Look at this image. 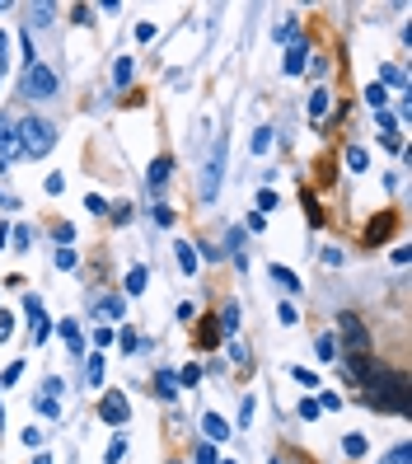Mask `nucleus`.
<instances>
[{
	"instance_id": "12",
	"label": "nucleus",
	"mask_w": 412,
	"mask_h": 464,
	"mask_svg": "<svg viewBox=\"0 0 412 464\" xmlns=\"http://www.w3.org/2000/svg\"><path fill=\"white\" fill-rule=\"evenodd\" d=\"M202 432H206V441H230V422H225L220 412H206V417H202Z\"/></svg>"
},
{
	"instance_id": "8",
	"label": "nucleus",
	"mask_w": 412,
	"mask_h": 464,
	"mask_svg": "<svg viewBox=\"0 0 412 464\" xmlns=\"http://www.w3.org/2000/svg\"><path fill=\"white\" fill-rule=\"evenodd\" d=\"M24 309H28V319H33V342H47L52 319H47V309H43V300H38V296H28Z\"/></svg>"
},
{
	"instance_id": "50",
	"label": "nucleus",
	"mask_w": 412,
	"mask_h": 464,
	"mask_svg": "<svg viewBox=\"0 0 412 464\" xmlns=\"http://www.w3.org/2000/svg\"><path fill=\"white\" fill-rule=\"evenodd\" d=\"M5 56H10V38L0 33V71H5Z\"/></svg>"
},
{
	"instance_id": "36",
	"label": "nucleus",
	"mask_w": 412,
	"mask_h": 464,
	"mask_svg": "<svg viewBox=\"0 0 412 464\" xmlns=\"http://www.w3.org/2000/svg\"><path fill=\"white\" fill-rule=\"evenodd\" d=\"M277 43H295V19H286V24H277Z\"/></svg>"
},
{
	"instance_id": "5",
	"label": "nucleus",
	"mask_w": 412,
	"mask_h": 464,
	"mask_svg": "<svg viewBox=\"0 0 412 464\" xmlns=\"http://www.w3.org/2000/svg\"><path fill=\"white\" fill-rule=\"evenodd\" d=\"M89 314L99 319V329H113L117 319H127V300L113 291V296H94V305H89Z\"/></svg>"
},
{
	"instance_id": "27",
	"label": "nucleus",
	"mask_w": 412,
	"mask_h": 464,
	"mask_svg": "<svg viewBox=\"0 0 412 464\" xmlns=\"http://www.w3.org/2000/svg\"><path fill=\"white\" fill-rule=\"evenodd\" d=\"M76 263H80V258H76V249H71V244H66V249H56V267H61V272H71Z\"/></svg>"
},
{
	"instance_id": "25",
	"label": "nucleus",
	"mask_w": 412,
	"mask_h": 464,
	"mask_svg": "<svg viewBox=\"0 0 412 464\" xmlns=\"http://www.w3.org/2000/svg\"><path fill=\"white\" fill-rule=\"evenodd\" d=\"M272 151V127H258V136H253V155H267Z\"/></svg>"
},
{
	"instance_id": "2",
	"label": "nucleus",
	"mask_w": 412,
	"mask_h": 464,
	"mask_svg": "<svg viewBox=\"0 0 412 464\" xmlns=\"http://www.w3.org/2000/svg\"><path fill=\"white\" fill-rule=\"evenodd\" d=\"M19 94H24V99H56V71H52V66H43V61L24 66Z\"/></svg>"
},
{
	"instance_id": "26",
	"label": "nucleus",
	"mask_w": 412,
	"mask_h": 464,
	"mask_svg": "<svg viewBox=\"0 0 412 464\" xmlns=\"http://www.w3.org/2000/svg\"><path fill=\"white\" fill-rule=\"evenodd\" d=\"M365 164H370V155L360 151V146H352V151H347V169H356V174H360Z\"/></svg>"
},
{
	"instance_id": "43",
	"label": "nucleus",
	"mask_w": 412,
	"mask_h": 464,
	"mask_svg": "<svg viewBox=\"0 0 412 464\" xmlns=\"http://www.w3.org/2000/svg\"><path fill=\"white\" fill-rule=\"evenodd\" d=\"M277 319H282V324H295V305L282 300V305H277Z\"/></svg>"
},
{
	"instance_id": "54",
	"label": "nucleus",
	"mask_w": 412,
	"mask_h": 464,
	"mask_svg": "<svg viewBox=\"0 0 412 464\" xmlns=\"http://www.w3.org/2000/svg\"><path fill=\"white\" fill-rule=\"evenodd\" d=\"M220 464H239V460H220Z\"/></svg>"
},
{
	"instance_id": "35",
	"label": "nucleus",
	"mask_w": 412,
	"mask_h": 464,
	"mask_svg": "<svg viewBox=\"0 0 412 464\" xmlns=\"http://www.w3.org/2000/svg\"><path fill=\"white\" fill-rule=\"evenodd\" d=\"M272 206H277V192H272V188H262V192H258V211H262V216H267V211H272Z\"/></svg>"
},
{
	"instance_id": "6",
	"label": "nucleus",
	"mask_w": 412,
	"mask_h": 464,
	"mask_svg": "<svg viewBox=\"0 0 412 464\" xmlns=\"http://www.w3.org/2000/svg\"><path fill=\"white\" fill-rule=\"evenodd\" d=\"M337 324H342V338H347V357H356V352H370V338H365V329H360L356 314H342Z\"/></svg>"
},
{
	"instance_id": "13",
	"label": "nucleus",
	"mask_w": 412,
	"mask_h": 464,
	"mask_svg": "<svg viewBox=\"0 0 412 464\" xmlns=\"http://www.w3.org/2000/svg\"><path fill=\"white\" fill-rule=\"evenodd\" d=\"M267 272H272V282H282V291H286V296H295V291L305 286L300 277H295V272H290V267H282V263H272Z\"/></svg>"
},
{
	"instance_id": "41",
	"label": "nucleus",
	"mask_w": 412,
	"mask_h": 464,
	"mask_svg": "<svg viewBox=\"0 0 412 464\" xmlns=\"http://www.w3.org/2000/svg\"><path fill=\"white\" fill-rule=\"evenodd\" d=\"M108 211L117 216V225H127V221H131V202H117V206H108Z\"/></svg>"
},
{
	"instance_id": "48",
	"label": "nucleus",
	"mask_w": 412,
	"mask_h": 464,
	"mask_svg": "<svg viewBox=\"0 0 412 464\" xmlns=\"http://www.w3.org/2000/svg\"><path fill=\"white\" fill-rule=\"evenodd\" d=\"M136 347H141V338L131 333V329H122V352H136Z\"/></svg>"
},
{
	"instance_id": "44",
	"label": "nucleus",
	"mask_w": 412,
	"mask_h": 464,
	"mask_svg": "<svg viewBox=\"0 0 412 464\" xmlns=\"http://www.w3.org/2000/svg\"><path fill=\"white\" fill-rule=\"evenodd\" d=\"M300 417H305V422L309 417H319V399H300Z\"/></svg>"
},
{
	"instance_id": "17",
	"label": "nucleus",
	"mask_w": 412,
	"mask_h": 464,
	"mask_svg": "<svg viewBox=\"0 0 412 464\" xmlns=\"http://www.w3.org/2000/svg\"><path fill=\"white\" fill-rule=\"evenodd\" d=\"M375 85H380V89H385V85H393V89H408V76H403L398 66H380V80H375Z\"/></svg>"
},
{
	"instance_id": "24",
	"label": "nucleus",
	"mask_w": 412,
	"mask_h": 464,
	"mask_svg": "<svg viewBox=\"0 0 412 464\" xmlns=\"http://www.w3.org/2000/svg\"><path fill=\"white\" fill-rule=\"evenodd\" d=\"M244 234H249L244 225H230V254L239 258V263H244Z\"/></svg>"
},
{
	"instance_id": "31",
	"label": "nucleus",
	"mask_w": 412,
	"mask_h": 464,
	"mask_svg": "<svg viewBox=\"0 0 412 464\" xmlns=\"http://www.w3.org/2000/svg\"><path fill=\"white\" fill-rule=\"evenodd\" d=\"M192 460H197V464H216V445H211V441H202V445L192 450Z\"/></svg>"
},
{
	"instance_id": "18",
	"label": "nucleus",
	"mask_w": 412,
	"mask_h": 464,
	"mask_svg": "<svg viewBox=\"0 0 412 464\" xmlns=\"http://www.w3.org/2000/svg\"><path fill=\"white\" fill-rule=\"evenodd\" d=\"M146 282H150V272H146V267L136 263V267L127 272V296H141V291H146Z\"/></svg>"
},
{
	"instance_id": "29",
	"label": "nucleus",
	"mask_w": 412,
	"mask_h": 464,
	"mask_svg": "<svg viewBox=\"0 0 412 464\" xmlns=\"http://www.w3.org/2000/svg\"><path fill=\"white\" fill-rule=\"evenodd\" d=\"M319 357H323V361H337V342H333V333L319 338Z\"/></svg>"
},
{
	"instance_id": "10",
	"label": "nucleus",
	"mask_w": 412,
	"mask_h": 464,
	"mask_svg": "<svg viewBox=\"0 0 412 464\" xmlns=\"http://www.w3.org/2000/svg\"><path fill=\"white\" fill-rule=\"evenodd\" d=\"M305 66H309V47H305V43H290V47H286L282 71H286V76H300Z\"/></svg>"
},
{
	"instance_id": "7",
	"label": "nucleus",
	"mask_w": 412,
	"mask_h": 464,
	"mask_svg": "<svg viewBox=\"0 0 412 464\" xmlns=\"http://www.w3.org/2000/svg\"><path fill=\"white\" fill-rule=\"evenodd\" d=\"M14 155H24V151H19V131H14V122L0 113V174L10 169V159H14Z\"/></svg>"
},
{
	"instance_id": "39",
	"label": "nucleus",
	"mask_w": 412,
	"mask_h": 464,
	"mask_svg": "<svg viewBox=\"0 0 412 464\" xmlns=\"http://www.w3.org/2000/svg\"><path fill=\"white\" fill-rule=\"evenodd\" d=\"M38 412H43V417H61V408H56V399H43V394H38Z\"/></svg>"
},
{
	"instance_id": "51",
	"label": "nucleus",
	"mask_w": 412,
	"mask_h": 464,
	"mask_svg": "<svg viewBox=\"0 0 412 464\" xmlns=\"http://www.w3.org/2000/svg\"><path fill=\"white\" fill-rule=\"evenodd\" d=\"M0 206H19V202H14V197H5V192H0Z\"/></svg>"
},
{
	"instance_id": "15",
	"label": "nucleus",
	"mask_w": 412,
	"mask_h": 464,
	"mask_svg": "<svg viewBox=\"0 0 412 464\" xmlns=\"http://www.w3.org/2000/svg\"><path fill=\"white\" fill-rule=\"evenodd\" d=\"M61 338H66L71 357H80V352H84V333H80V324H76V319H61Z\"/></svg>"
},
{
	"instance_id": "22",
	"label": "nucleus",
	"mask_w": 412,
	"mask_h": 464,
	"mask_svg": "<svg viewBox=\"0 0 412 464\" xmlns=\"http://www.w3.org/2000/svg\"><path fill=\"white\" fill-rule=\"evenodd\" d=\"M323 113H328V89H314V94H309V118L319 122Z\"/></svg>"
},
{
	"instance_id": "23",
	"label": "nucleus",
	"mask_w": 412,
	"mask_h": 464,
	"mask_svg": "<svg viewBox=\"0 0 412 464\" xmlns=\"http://www.w3.org/2000/svg\"><path fill=\"white\" fill-rule=\"evenodd\" d=\"M365 103H370L375 113H385V103H389V89H380V85H370V89H365Z\"/></svg>"
},
{
	"instance_id": "34",
	"label": "nucleus",
	"mask_w": 412,
	"mask_h": 464,
	"mask_svg": "<svg viewBox=\"0 0 412 464\" xmlns=\"http://www.w3.org/2000/svg\"><path fill=\"white\" fill-rule=\"evenodd\" d=\"M122 455H127V441L117 437V441H113V445H108V455H103V460H108V464H117V460H122Z\"/></svg>"
},
{
	"instance_id": "52",
	"label": "nucleus",
	"mask_w": 412,
	"mask_h": 464,
	"mask_svg": "<svg viewBox=\"0 0 412 464\" xmlns=\"http://www.w3.org/2000/svg\"><path fill=\"white\" fill-rule=\"evenodd\" d=\"M5 239H10V230H5V225H0V249H5Z\"/></svg>"
},
{
	"instance_id": "1",
	"label": "nucleus",
	"mask_w": 412,
	"mask_h": 464,
	"mask_svg": "<svg viewBox=\"0 0 412 464\" xmlns=\"http://www.w3.org/2000/svg\"><path fill=\"white\" fill-rule=\"evenodd\" d=\"M14 131H19V151L33 155V159H43V155L56 146V127H52V122H43V118H24Z\"/></svg>"
},
{
	"instance_id": "32",
	"label": "nucleus",
	"mask_w": 412,
	"mask_h": 464,
	"mask_svg": "<svg viewBox=\"0 0 412 464\" xmlns=\"http://www.w3.org/2000/svg\"><path fill=\"white\" fill-rule=\"evenodd\" d=\"M290 375H295V380H300L305 389H319V375H314V371H305V366H295Z\"/></svg>"
},
{
	"instance_id": "11",
	"label": "nucleus",
	"mask_w": 412,
	"mask_h": 464,
	"mask_svg": "<svg viewBox=\"0 0 412 464\" xmlns=\"http://www.w3.org/2000/svg\"><path fill=\"white\" fill-rule=\"evenodd\" d=\"M169 169H174V164H169V155L150 159V169H146V183H150V192H159V188L169 183Z\"/></svg>"
},
{
	"instance_id": "28",
	"label": "nucleus",
	"mask_w": 412,
	"mask_h": 464,
	"mask_svg": "<svg viewBox=\"0 0 412 464\" xmlns=\"http://www.w3.org/2000/svg\"><path fill=\"white\" fill-rule=\"evenodd\" d=\"M197 380H202V366H183V371H179V385L197 389Z\"/></svg>"
},
{
	"instance_id": "3",
	"label": "nucleus",
	"mask_w": 412,
	"mask_h": 464,
	"mask_svg": "<svg viewBox=\"0 0 412 464\" xmlns=\"http://www.w3.org/2000/svg\"><path fill=\"white\" fill-rule=\"evenodd\" d=\"M225 151H230V141L220 136L211 155H206V169H202V183H197V192H202V202H216V192H220V174H225Z\"/></svg>"
},
{
	"instance_id": "45",
	"label": "nucleus",
	"mask_w": 412,
	"mask_h": 464,
	"mask_svg": "<svg viewBox=\"0 0 412 464\" xmlns=\"http://www.w3.org/2000/svg\"><path fill=\"white\" fill-rule=\"evenodd\" d=\"M150 216L159 221V225H174V211H169V206H150Z\"/></svg>"
},
{
	"instance_id": "20",
	"label": "nucleus",
	"mask_w": 412,
	"mask_h": 464,
	"mask_svg": "<svg viewBox=\"0 0 412 464\" xmlns=\"http://www.w3.org/2000/svg\"><path fill=\"white\" fill-rule=\"evenodd\" d=\"M220 333H225V338L239 333V305H225V309H220Z\"/></svg>"
},
{
	"instance_id": "9",
	"label": "nucleus",
	"mask_w": 412,
	"mask_h": 464,
	"mask_svg": "<svg viewBox=\"0 0 412 464\" xmlns=\"http://www.w3.org/2000/svg\"><path fill=\"white\" fill-rule=\"evenodd\" d=\"M99 417L103 422H113V427H122V422L131 417V404L122 399V394H108V399L99 404Z\"/></svg>"
},
{
	"instance_id": "21",
	"label": "nucleus",
	"mask_w": 412,
	"mask_h": 464,
	"mask_svg": "<svg viewBox=\"0 0 412 464\" xmlns=\"http://www.w3.org/2000/svg\"><path fill=\"white\" fill-rule=\"evenodd\" d=\"M84 385H103V357H84Z\"/></svg>"
},
{
	"instance_id": "42",
	"label": "nucleus",
	"mask_w": 412,
	"mask_h": 464,
	"mask_svg": "<svg viewBox=\"0 0 412 464\" xmlns=\"http://www.w3.org/2000/svg\"><path fill=\"white\" fill-rule=\"evenodd\" d=\"M10 239H14V244H10V249H19V254H24V249H28V239H33V234H28V230H24V225H19V230L10 234Z\"/></svg>"
},
{
	"instance_id": "40",
	"label": "nucleus",
	"mask_w": 412,
	"mask_h": 464,
	"mask_svg": "<svg viewBox=\"0 0 412 464\" xmlns=\"http://www.w3.org/2000/svg\"><path fill=\"white\" fill-rule=\"evenodd\" d=\"M10 333H14V314H10V309H0V342H5Z\"/></svg>"
},
{
	"instance_id": "30",
	"label": "nucleus",
	"mask_w": 412,
	"mask_h": 464,
	"mask_svg": "<svg viewBox=\"0 0 412 464\" xmlns=\"http://www.w3.org/2000/svg\"><path fill=\"white\" fill-rule=\"evenodd\" d=\"M342 450H347L352 460H360V455H365V437H347L342 441Z\"/></svg>"
},
{
	"instance_id": "33",
	"label": "nucleus",
	"mask_w": 412,
	"mask_h": 464,
	"mask_svg": "<svg viewBox=\"0 0 412 464\" xmlns=\"http://www.w3.org/2000/svg\"><path fill=\"white\" fill-rule=\"evenodd\" d=\"M385 464H412V450H408V445H393Z\"/></svg>"
},
{
	"instance_id": "47",
	"label": "nucleus",
	"mask_w": 412,
	"mask_h": 464,
	"mask_svg": "<svg viewBox=\"0 0 412 464\" xmlns=\"http://www.w3.org/2000/svg\"><path fill=\"white\" fill-rule=\"evenodd\" d=\"M52 234H56V244H61V249H66V244L76 239V230H71V225H56V230H52Z\"/></svg>"
},
{
	"instance_id": "53",
	"label": "nucleus",
	"mask_w": 412,
	"mask_h": 464,
	"mask_svg": "<svg viewBox=\"0 0 412 464\" xmlns=\"http://www.w3.org/2000/svg\"><path fill=\"white\" fill-rule=\"evenodd\" d=\"M33 464H52V460H47V455H43V460H33Z\"/></svg>"
},
{
	"instance_id": "46",
	"label": "nucleus",
	"mask_w": 412,
	"mask_h": 464,
	"mask_svg": "<svg viewBox=\"0 0 412 464\" xmlns=\"http://www.w3.org/2000/svg\"><path fill=\"white\" fill-rule=\"evenodd\" d=\"M249 422H253V399H244V404H239V427H249Z\"/></svg>"
},
{
	"instance_id": "49",
	"label": "nucleus",
	"mask_w": 412,
	"mask_h": 464,
	"mask_svg": "<svg viewBox=\"0 0 412 464\" xmlns=\"http://www.w3.org/2000/svg\"><path fill=\"white\" fill-rule=\"evenodd\" d=\"M52 19V5H33V24H47Z\"/></svg>"
},
{
	"instance_id": "4",
	"label": "nucleus",
	"mask_w": 412,
	"mask_h": 464,
	"mask_svg": "<svg viewBox=\"0 0 412 464\" xmlns=\"http://www.w3.org/2000/svg\"><path fill=\"white\" fill-rule=\"evenodd\" d=\"M365 385L375 389V399L385 394V408H393V412H408V380H403V375H385V371H380V375H370Z\"/></svg>"
},
{
	"instance_id": "38",
	"label": "nucleus",
	"mask_w": 412,
	"mask_h": 464,
	"mask_svg": "<svg viewBox=\"0 0 412 464\" xmlns=\"http://www.w3.org/2000/svg\"><path fill=\"white\" fill-rule=\"evenodd\" d=\"M84 206H89V211H94V216H108V202H103L99 192H89V197H84Z\"/></svg>"
},
{
	"instance_id": "37",
	"label": "nucleus",
	"mask_w": 412,
	"mask_h": 464,
	"mask_svg": "<svg viewBox=\"0 0 412 464\" xmlns=\"http://www.w3.org/2000/svg\"><path fill=\"white\" fill-rule=\"evenodd\" d=\"M19 375H24V361H14V366H5V380H0V389H5V385H14Z\"/></svg>"
},
{
	"instance_id": "14",
	"label": "nucleus",
	"mask_w": 412,
	"mask_h": 464,
	"mask_svg": "<svg viewBox=\"0 0 412 464\" xmlns=\"http://www.w3.org/2000/svg\"><path fill=\"white\" fill-rule=\"evenodd\" d=\"M174 258H179V267H183V272H187V277H192V272L202 267V254H197L192 244H174Z\"/></svg>"
},
{
	"instance_id": "16",
	"label": "nucleus",
	"mask_w": 412,
	"mask_h": 464,
	"mask_svg": "<svg viewBox=\"0 0 412 464\" xmlns=\"http://www.w3.org/2000/svg\"><path fill=\"white\" fill-rule=\"evenodd\" d=\"M154 389H159V399L169 404V399H179V375L174 371H154Z\"/></svg>"
},
{
	"instance_id": "19",
	"label": "nucleus",
	"mask_w": 412,
	"mask_h": 464,
	"mask_svg": "<svg viewBox=\"0 0 412 464\" xmlns=\"http://www.w3.org/2000/svg\"><path fill=\"white\" fill-rule=\"evenodd\" d=\"M113 85H117V89L131 85V56H117V61H113Z\"/></svg>"
}]
</instances>
